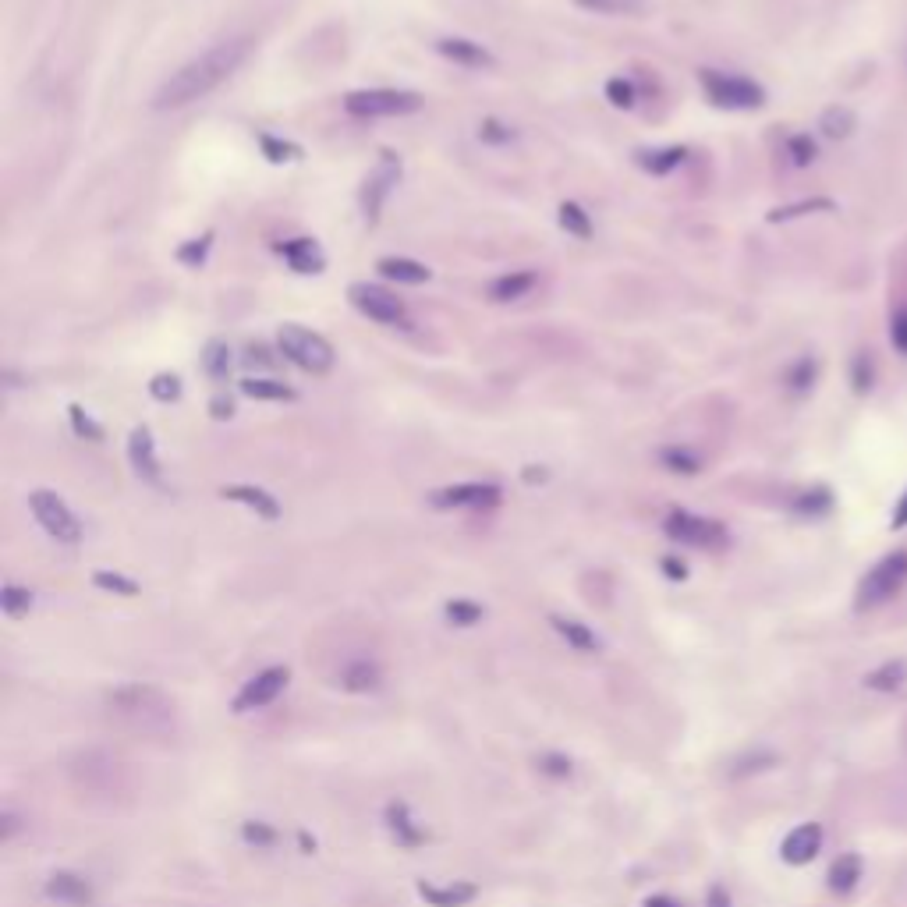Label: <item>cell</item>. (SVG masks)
<instances>
[{"label": "cell", "mask_w": 907, "mask_h": 907, "mask_svg": "<svg viewBox=\"0 0 907 907\" xmlns=\"http://www.w3.org/2000/svg\"><path fill=\"white\" fill-rule=\"evenodd\" d=\"M249 57V39H224L217 47H210L206 54H199L195 61L181 64L153 96L156 110H178L188 103L210 96L217 86H224L227 78L241 68V61Z\"/></svg>", "instance_id": "cell-1"}, {"label": "cell", "mask_w": 907, "mask_h": 907, "mask_svg": "<svg viewBox=\"0 0 907 907\" xmlns=\"http://www.w3.org/2000/svg\"><path fill=\"white\" fill-rule=\"evenodd\" d=\"M794 507H798L801 514H822L826 507H830V493H826V489H812V493H801V497L794 500Z\"/></svg>", "instance_id": "cell-47"}, {"label": "cell", "mask_w": 907, "mask_h": 907, "mask_svg": "<svg viewBox=\"0 0 907 907\" xmlns=\"http://www.w3.org/2000/svg\"><path fill=\"white\" fill-rule=\"evenodd\" d=\"M231 348H227V341H220V337H213V341H206V348H202V373L210 376V380L224 383L227 376H231Z\"/></svg>", "instance_id": "cell-26"}, {"label": "cell", "mask_w": 907, "mask_h": 907, "mask_svg": "<svg viewBox=\"0 0 907 907\" xmlns=\"http://www.w3.org/2000/svg\"><path fill=\"white\" fill-rule=\"evenodd\" d=\"M128 461H132L135 475L146 482H160V461H156V443H153V433H149L146 426L132 429V436H128Z\"/></svg>", "instance_id": "cell-18"}, {"label": "cell", "mask_w": 907, "mask_h": 907, "mask_svg": "<svg viewBox=\"0 0 907 907\" xmlns=\"http://www.w3.org/2000/svg\"><path fill=\"white\" fill-rule=\"evenodd\" d=\"M550 624H553V631H557V635L564 638V642L571 645L574 652H599V645H603V642H599V635L589 628V624L574 621V617H564V613H553Z\"/></svg>", "instance_id": "cell-23"}, {"label": "cell", "mask_w": 907, "mask_h": 907, "mask_svg": "<svg viewBox=\"0 0 907 907\" xmlns=\"http://www.w3.org/2000/svg\"><path fill=\"white\" fill-rule=\"evenodd\" d=\"M893 528H907V493L900 497L897 511H893Z\"/></svg>", "instance_id": "cell-58"}, {"label": "cell", "mask_w": 907, "mask_h": 907, "mask_svg": "<svg viewBox=\"0 0 907 907\" xmlns=\"http://www.w3.org/2000/svg\"><path fill=\"white\" fill-rule=\"evenodd\" d=\"M663 532L670 539L684 546H702V550H720L727 546V528L720 521H709V518H698L691 511H670L667 521H663Z\"/></svg>", "instance_id": "cell-9"}, {"label": "cell", "mask_w": 907, "mask_h": 907, "mask_svg": "<svg viewBox=\"0 0 907 907\" xmlns=\"http://www.w3.org/2000/svg\"><path fill=\"white\" fill-rule=\"evenodd\" d=\"M436 50H440L447 61L461 64V68H493V54H489L482 43H475V39H465V36H447L436 43Z\"/></svg>", "instance_id": "cell-21"}, {"label": "cell", "mask_w": 907, "mask_h": 907, "mask_svg": "<svg viewBox=\"0 0 907 907\" xmlns=\"http://www.w3.org/2000/svg\"><path fill=\"white\" fill-rule=\"evenodd\" d=\"M241 840H245L249 847H256V851H263V847L277 844V830H273L270 822L249 819V822H241Z\"/></svg>", "instance_id": "cell-39"}, {"label": "cell", "mask_w": 907, "mask_h": 907, "mask_svg": "<svg viewBox=\"0 0 907 907\" xmlns=\"http://www.w3.org/2000/svg\"><path fill=\"white\" fill-rule=\"evenodd\" d=\"M15 830H18L15 812H4V830H0V840H11V837H15Z\"/></svg>", "instance_id": "cell-57"}, {"label": "cell", "mask_w": 907, "mask_h": 907, "mask_svg": "<svg viewBox=\"0 0 907 907\" xmlns=\"http://www.w3.org/2000/svg\"><path fill=\"white\" fill-rule=\"evenodd\" d=\"M854 125H858V121H854V114L847 107H830L819 121L822 135H830V139H847V135L854 132Z\"/></svg>", "instance_id": "cell-34"}, {"label": "cell", "mask_w": 907, "mask_h": 907, "mask_svg": "<svg viewBox=\"0 0 907 907\" xmlns=\"http://www.w3.org/2000/svg\"><path fill=\"white\" fill-rule=\"evenodd\" d=\"M93 585L103 592H114V596H139V582H132V578H125V574L117 571H96Z\"/></svg>", "instance_id": "cell-38"}, {"label": "cell", "mask_w": 907, "mask_h": 907, "mask_svg": "<svg viewBox=\"0 0 907 907\" xmlns=\"http://www.w3.org/2000/svg\"><path fill=\"white\" fill-rule=\"evenodd\" d=\"M560 227L582 241L592 238V217L578 206V202H564V206H560Z\"/></svg>", "instance_id": "cell-33"}, {"label": "cell", "mask_w": 907, "mask_h": 907, "mask_svg": "<svg viewBox=\"0 0 907 907\" xmlns=\"http://www.w3.org/2000/svg\"><path fill=\"white\" fill-rule=\"evenodd\" d=\"M504 500L497 482H458V486H447V489H436L429 504L440 507V511H486V507H497Z\"/></svg>", "instance_id": "cell-12"}, {"label": "cell", "mask_w": 907, "mask_h": 907, "mask_svg": "<svg viewBox=\"0 0 907 907\" xmlns=\"http://www.w3.org/2000/svg\"><path fill=\"white\" fill-rule=\"evenodd\" d=\"M29 507H32V518L39 521V528H43L50 539H57V543H64V546H75L78 539H82V525H78L75 511H71L57 493H50V489H32Z\"/></svg>", "instance_id": "cell-6"}, {"label": "cell", "mask_w": 907, "mask_h": 907, "mask_svg": "<svg viewBox=\"0 0 907 907\" xmlns=\"http://www.w3.org/2000/svg\"><path fill=\"white\" fill-rule=\"evenodd\" d=\"M645 907H681L674 897H667V893H656V897L645 900Z\"/></svg>", "instance_id": "cell-59"}, {"label": "cell", "mask_w": 907, "mask_h": 907, "mask_svg": "<svg viewBox=\"0 0 907 907\" xmlns=\"http://www.w3.org/2000/svg\"><path fill=\"white\" fill-rule=\"evenodd\" d=\"M539 773L553 776V780H567L574 773V766L567 755H539Z\"/></svg>", "instance_id": "cell-45"}, {"label": "cell", "mask_w": 907, "mask_h": 907, "mask_svg": "<svg viewBox=\"0 0 907 907\" xmlns=\"http://www.w3.org/2000/svg\"><path fill=\"white\" fill-rule=\"evenodd\" d=\"M907 585V550H897L890 557H883L872 567L858 585V596H854V610H876V606L890 603L900 589Z\"/></svg>", "instance_id": "cell-5"}, {"label": "cell", "mask_w": 907, "mask_h": 907, "mask_svg": "<svg viewBox=\"0 0 907 907\" xmlns=\"http://www.w3.org/2000/svg\"><path fill=\"white\" fill-rule=\"evenodd\" d=\"M149 394L156 397V401H163V404H171V401H178L181 397V380L174 373H160V376H153V383H149Z\"/></svg>", "instance_id": "cell-43"}, {"label": "cell", "mask_w": 907, "mask_h": 907, "mask_svg": "<svg viewBox=\"0 0 907 907\" xmlns=\"http://www.w3.org/2000/svg\"><path fill=\"white\" fill-rule=\"evenodd\" d=\"M904 681H907L904 659H890V663H883V667L872 670V674L865 677V684H869L872 691H897V688H904Z\"/></svg>", "instance_id": "cell-30"}, {"label": "cell", "mask_w": 907, "mask_h": 907, "mask_svg": "<svg viewBox=\"0 0 907 907\" xmlns=\"http://www.w3.org/2000/svg\"><path fill=\"white\" fill-rule=\"evenodd\" d=\"M479 139L489 142V146H507V142L518 139V132L511 125H504V121H497V117H486L479 125Z\"/></svg>", "instance_id": "cell-40"}, {"label": "cell", "mask_w": 907, "mask_h": 907, "mask_svg": "<svg viewBox=\"0 0 907 907\" xmlns=\"http://www.w3.org/2000/svg\"><path fill=\"white\" fill-rule=\"evenodd\" d=\"M107 709L139 737H171L178 730L174 702L153 684H121L107 695Z\"/></svg>", "instance_id": "cell-2"}, {"label": "cell", "mask_w": 907, "mask_h": 907, "mask_svg": "<svg viewBox=\"0 0 907 907\" xmlns=\"http://www.w3.org/2000/svg\"><path fill=\"white\" fill-rule=\"evenodd\" d=\"M241 394L252 397V401H295V390L280 380H266V376H249L241 380Z\"/></svg>", "instance_id": "cell-27"}, {"label": "cell", "mask_w": 907, "mask_h": 907, "mask_svg": "<svg viewBox=\"0 0 907 907\" xmlns=\"http://www.w3.org/2000/svg\"><path fill=\"white\" fill-rule=\"evenodd\" d=\"M419 107V96L404 93V89H358V93L344 96V110L351 117H401L415 114Z\"/></svg>", "instance_id": "cell-7"}, {"label": "cell", "mask_w": 907, "mask_h": 907, "mask_svg": "<svg viewBox=\"0 0 907 907\" xmlns=\"http://www.w3.org/2000/svg\"><path fill=\"white\" fill-rule=\"evenodd\" d=\"M812 210H833V202L830 199H812V202H798V206H783V210L769 213V220H791V217H801V213H812Z\"/></svg>", "instance_id": "cell-46"}, {"label": "cell", "mask_w": 907, "mask_h": 907, "mask_svg": "<svg viewBox=\"0 0 907 907\" xmlns=\"http://www.w3.org/2000/svg\"><path fill=\"white\" fill-rule=\"evenodd\" d=\"M259 146H263V153H266V160L270 163H287V160H298V156H302V149L298 146L273 139V135H259Z\"/></svg>", "instance_id": "cell-42"}, {"label": "cell", "mask_w": 907, "mask_h": 907, "mask_svg": "<svg viewBox=\"0 0 907 907\" xmlns=\"http://www.w3.org/2000/svg\"><path fill=\"white\" fill-rule=\"evenodd\" d=\"M287 681H291V670L287 667H266L256 677L241 684V691L234 695V713H256V709L273 706L280 695H284Z\"/></svg>", "instance_id": "cell-11"}, {"label": "cell", "mask_w": 907, "mask_h": 907, "mask_svg": "<svg viewBox=\"0 0 907 907\" xmlns=\"http://www.w3.org/2000/svg\"><path fill=\"white\" fill-rule=\"evenodd\" d=\"M606 100L613 103V107H635V86H631L628 78H610L606 82Z\"/></svg>", "instance_id": "cell-44"}, {"label": "cell", "mask_w": 907, "mask_h": 907, "mask_svg": "<svg viewBox=\"0 0 907 907\" xmlns=\"http://www.w3.org/2000/svg\"><path fill=\"white\" fill-rule=\"evenodd\" d=\"M663 574H667V578H674V582H684V578H688V567H684V560L667 557V560H663Z\"/></svg>", "instance_id": "cell-53"}, {"label": "cell", "mask_w": 907, "mask_h": 907, "mask_svg": "<svg viewBox=\"0 0 907 907\" xmlns=\"http://www.w3.org/2000/svg\"><path fill=\"white\" fill-rule=\"evenodd\" d=\"M702 89L723 110H752L762 107V100H766L762 86H755L752 78L723 75V71H702Z\"/></svg>", "instance_id": "cell-8"}, {"label": "cell", "mask_w": 907, "mask_h": 907, "mask_svg": "<svg viewBox=\"0 0 907 907\" xmlns=\"http://www.w3.org/2000/svg\"><path fill=\"white\" fill-rule=\"evenodd\" d=\"M210 408H213V419H231V415H234V404L227 401V397H217Z\"/></svg>", "instance_id": "cell-55"}, {"label": "cell", "mask_w": 907, "mask_h": 907, "mask_svg": "<svg viewBox=\"0 0 907 907\" xmlns=\"http://www.w3.org/2000/svg\"><path fill=\"white\" fill-rule=\"evenodd\" d=\"M397 181H401V160H397L394 153H383L380 163H376V171L369 174L362 185V213L369 224L380 220L383 202H387V195L394 192Z\"/></svg>", "instance_id": "cell-13"}, {"label": "cell", "mask_w": 907, "mask_h": 907, "mask_svg": "<svg viewBox=\"0 0 907 907\" xmlns=\"http://www.w3.org/2000/svg\"><path fill=\"white\" fill-rule=\"evenodd\" d=\"M68 419H71V429H75V436H82V440H93L100 443L103 440V426L89 415L82 404H71L68 408Z\"/></svg>", "instance_id": "cell-37"}, {"label": "cell", "mask_w": 907, "mask_h": 907, "mask_svg": "<svg viewBox=\"0 0 907 907\" xmlns=\"http://www.w3.org/2000/svg\"><path fill=\"white\" fill-rule=\"evenodd\" d=\"M443 613H447V621L454 628H472V624H479L486 617V610L479 603H472V599H454V603L443 606Z\"/></svg>", "instance_id": "cell-35"}, {"label": "cell", "mask_w": 907, "mask_h": 907, "mask_svg": "<svg viewBox=\"0 0 907 907\" xmlns=\"http://www.w3.org/2000/svg\"><path fill=\"white\" fill-rule=\"evenodd\" d=\"M769 762H773V755H755V759H741L734 766V776H745V773H755V769H766Z\"/></svg>", "instance_id": "cell-52"}, {"label": "cell", "mask_w": 907, "mask_h": 907, "mask_svg": "<svg viewBox=\"0 0 907 907\" xmlns=\"http://www.w3.org/2000/svg\"><path fill=\"white\" fill-rule=\"evenodd\" d=\"M546 475H550V472H546V468H535V465H528L525 472H521V479H525L528 486H535V482H546Z\"/></svg>", "instance_id": "cell-56"}, {"label": "cell", "mask_w": 907, "mask_h": 907, "mask_svg": "<svg viewBox=\"0 0 907 907\" xmlns=\"http://www.w3.org/2000/svg\"><path fill=\"white\" fill-rule=\"evenodd\" d=\"M812 380H815V362H798L791 369V387L794 390H805V387H812Z\"/></svg>", "instance_id": "cell-50"}, {"label": "cell", "mask_w": 907, "mask_h": 907, "mask_svg": "<svg viewBox=\"0 0 907 907\" xmlns=\"http://www.w3.org/2000/svg\"><path fill=\"white\" fill-rule=\"evenodd\" d=\"M787 153H791V160L798 163V167H808V163L815 160V142L808 139V135H794V139L787 142Z\"/></svg>", "instance_id": "cell-48"}, {"label": "cell", "mask_w": 907, "mask_h": 907, "mask_svg": "<svg viewBox=\"0 0 907 907\" xmlns=\"http://www.w3.org/2000/svg\"><path fill=\"white\" fill-rule=\"evenodd\" d=\"M71 783H75L78 794L86 798H121L128 794V769L125 762L110 752H86L78 755L75 766H71Z\"/></svg>", "instance_id": "cell-3"}, {"label": "cell", "mask_w": 907, "mask_h": 907, "mask_svg": "<svg viewBox=\"0 0 907 907\" xmlns=\"http://www.w3.org/2000/svg\"><path fill=\"white\" fill-rule=\"evenodd\" d=\"M32 592L22 589V585L8 582L4 589H0V610H4V617H11V621H22V617H29L32 610Z\"/></svg>", "instance_id": "cell-29"}, {"label": "cell", "mask_w": 907, "mask_h": 907, "mask_svg": "<svg viewBox=\"0 0 907 907\" xmlns=\"http://www.w3.org/2000/svg\"><path fill=\"white\" fill-rule=\"evenodd\" d=\"M659 461H663V468H670V472H677V475L702 472V458L688 447H663L659 450Z\"/></svg>", "instance_id": "cell-31"}, {"label": "cell", "mask_w": 907, "mask_h": 907, "mask_svg": "<svg viewBox=\"0 0 907 907\" xmlns=\"http://www.w3.org/2000/svg\"><path fill=\"white\" fill-rule=\"evenodd\" d=\"M43 897L54 900V904H64V907H93L96 893H93V883H89L86 876L61 869V872H54V876L47 879Z\"/></svg>", "instance_id": "cell-14"}, {"label": "cell", "mask_w": 907, "mask_h": 907, "mask_svg": "<svg viewBox=\"0 0 907 907\" xmlns=\"http://www.w3.org/2000/svg\"><path fill=\"white\" fill-rule=\"evenodd\" d=\"M574 4L596 15H638L645 8V0H574Z\"/></svg>", "instance_id": "cell-36"}, {"label": "cell", "mask_w": 907, "mask_h": 907, "mask_svg": "<svg viewBox=\"0 0 907 907\" xmlns=\"http://www.w3.org/2000/svg\"><path fill=\"white\" fill-rule=\"evenodd\" d=\"M277 348L280 355L287 358V362H295L302 373H312V376H323L334 369V344L326 341V337L312 334V330H305V326L298 323H287L280 326L277 334Z\"/></svg>", "instance_id": "cell-4"}, {"label": "cell", "mask_w": 907, "mask_h": 907, "mask_svg": "<svg viewBox=\"0 0 907 907\" xmlns=\"http://www.w3.org/2000/svg\"><path fill=\"white\" fill-rule=\"evenodd\" d=\"M532 287H535V273L514 270L489 284V298H493V302H514V298H525Z\"/></svg>", "instance_id": "cell-25"}, {"label": "cell", "mask_w": 907, "mask_h": 907, "mask_svg": "<svg viewBox=\"0 0 907 907\" xmlns=\"http://www.w3.org/2000/svg\"><path fill=\"white\" fill-rule=\"evenodd\" d=\"M890 341H893V348H897L900 355H907V305H904V309L893 312V319H890Z\"/></svg>", "instance_id": "cell-49"}, {"label": "cell", "mask_w": 907, "mask_h": 907, "mask_svg": "<svg viewBox=\"0 0 907 907\" xmlns=\"http://www.w3.org/2000/svg\"><path fill=\"white\" fill-rule=\"evenodd\" d=\"M419 897L426 900L429 907H468L475 897H479V886L475 883H419Z\"/></svg>", "instance_id": "cell-20"}, {"label": "cell", "mask_w": 907, "mask_h": 907, "mask_svg": "<svg viewBox=\"0 0 907 907\" xmlns=\"http://www.w3.org/2000/svg\"><path fill=\"white\" fill-rule=\"evenodd\" d=\"M684 156H688V149L684 146H670V149H659V153H642L638 156V163H642L649 174H670L674 167H681Z\"/></svg>", "instance_id": "cell-32"}, {"label": "cell", "mask_w": 907, "mask_h": 907, "mask_svg": "<svg viewBox=\"0 0 907 907\" xmlns=\"http://www.w3.org/2000/svg\"><path fill=\"white\" fill-rule=\"evenodd\" d=\"M213 245V234H202V238H192L188 245H181L178 249V263L192 266V270H199L202 263H206V252H210Z\"/></svg>", "instance_id": "cell-41"}, {"label": "cell", "mask_w": 907, "mask_h": 907, "mask_svg": "<svg viewBox=\"0 0 907 907\" xmlns=\"http://www.w3.org/2000/svg\"><path fill=\"white\" fill-rule=\"evenodd\" d=\"M277 256L287 259V266L295 273H323L326 256L312 238H291V241H280L277 245Z\"/></svg>", "instance_id": "cell-19"}, {"label": "cell", "mask_w": 907, "mask_h": 907, "mask_svg": "<svg viewBox=\"0 0 907 907\" xmlns=\"http://www.w3.org/2000/svg\"><path fill=\"white\" fill-rule=\"evenodd\" d=\"M706 907H730V893L723 890V886H713L706 897Z\"/></svg>", "instance_id": "cell-54"}, {"label": "cell", "mask_w": 907, "mask_h": 907, "mask_svg": "<svg viewBox=\"0 0 907 907\" xmlns=\"http://www.w3.org/2000/svg\"><path fill=\"white\" fill-rule=\"evenodd\" d=\"M337 688L351 691V695H369V691H380L383 688L380 663H376V659H365V656L348 659V663L337 670Z\"/></svg>", "instance_id": "cell-15"}, {"label": "cell", "mask_w": 907, "mask_h": 907, "mask_svg": "<svg viewBox=\"0 0 907 907\" xmlns=\"http://www.w3.org/2000/svg\"><path fill=\"white\" fill-rule=\"evenodd\" d=\"M348 298L365 319L383 326H408V309L397 295H390L387 287H376V284H351L348 287Z\"/></svg>", "instance_id": "cell-10"}, {"label": "cell", "mask_w": 907, "mask_h": 907, "mask_svg": "<svg viewBox=\"0 0 907 907\" xmlns=\"http://www.w3.org/2000/svg\"><path fill=\"white\" fill-rule=\"evenodd\" d=\"M220 497L231 500V504H245L249 511H256L259 518H266V521H277L280 518L277 497H270V493H266V489H259V486H224V489H220Z\"/></svg>", "instance_id": "cell-22"}, {"label": "cell", "mask_w": 907, "mask_h": 907, "mask_svg": "<svg viewBox=\"0 0 907 907\" xmlns=\"http://www.w3.org/2000/svg\"><path fill=\"white\" fill-rule=\"evenodd\" d=\"M383 819H387V830H390V837L397 840V847H408V851H415V847L426 844L429 833L422 830V822L411 815V808L404 805V801H390L387 812H383Z\"/></svg>", "instance_id": "cell-16"}, {"label": "cell", "mask_w": 907, "mask_h": 907, "mask_svg": "<svg viewBox=\"0 0 907 907\" xmlns=\"http://www.w3.org/2000/svg\"><path fill=\"white\" fill-rule=\"evenodd\" d=\"M819 851H822V826L819 822H805V826H798V830L787 833L783 844H780V858L787 861V865H808V861H812Z\"/></svg>", "instance_id": "cell-17"}, {"label": "cell", "mask_w": 907, "mask_h": 907, "mask_svg": "<svg viewBox=\"0 0 907 907\" xmlns=\"http://www.w3.org/2000/svg\"><path fill=\"white\" fill-rule=\"evenodd\" d=\"M376 270L387 280H397V284H426L433 277V270L426 263H415V259H404V256H383L376 263Z\"/></svg>", "instance_id": "cell-24"}, {"label": "cell", "mask_w": 907, "mask_h": 907, "mask_svg": "<svg viewBox=\"0 0 907 907\" xmlns=\"http://www.w3.org/2000/svg\"><path fill=\"white\" fill-rule=\"evenodd\" d=\"M861 879V858L858 854H840L830 865V890L833 893H851Z\"/></svg>", "instance_id": "cell-28"}, {"label": "cell", "mask_w": 907, "mask_h": 907, "mask_svg": "<svg viewBox=\"0 0 907 907\" xmlns=\"http://www.w3.org/2000/svg\"><path fill=\"white\" fill-rule=\"evenodd\" d=\"M872 387V365L865 355L854 358V390H869Z\"/></svg>", "instance_id": "cell-51"}]
</instances>
